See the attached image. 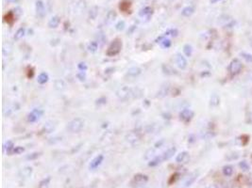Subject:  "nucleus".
Masks as SVG:
<instances>
[{
  "label": "nucleus",
  "instance_id": "1",
  "mask_svg": "<svg viewBox=\"0 0 252 188\" xmlns=\"http://www.w3.org/2000/svg\"><path fill=\"white\" fill-rule=\"evenodd\" d=\"M176 152V148H170V149H168L166 151H164L163 154H161V155H159V156H157V157H155L153 160H151L150 161V163L148 164V166L149 167H156V166H158L159 164H161V163H163L164 161H165V160H168V159H170L172 156L174 155V153Z\"/></svg>",
  "mask_w": 252,
  "mask_h": 188
},
{
  "label": "nucleus",
  "instance_id": "2",
  "mask_svg": "<svg viewBox=\"0 0 252 188\" xmlns=\"http://www.w3.org/2000/svg\"><path fill=\"white\" fill-rule=\"evenodd\" d=\"M121 49H122V41L120 39H115L114 41H112V43L109 46L106 54L109 56H113L119 54Z\"/></svg>",
  "mask_w": 252,
  "mask_h": 188
},
{
  "label": "nucleus",
  "instance_id": "3",
  "mask_svg": "<svg viewBox=\"0 0 252 188\" xmlns=\"http://www.w3.org/2000/svg\"><path fill=\"white\" fill-rule=\"evenodd\" d=\"M83 125H84V121L81 119L78 118V119H75L69 122L67 129L71 133H78L83 128Z\"/></svg>",
  "mask_w": 252,
  "mask_h": 188
},
{
  "label": "nucleus",
  "instance_id": "4",
  "mask_svg": "<svg viewBox=\"0 0 252 188\" xmlns=\"http://www.w3.org/2000/svg\"><path fill=\"white\" fill-rule=\"evenodd\" d=\"M242 67H243L242 62L238 58H234L231 61V63L228 67V70L231 74H237L242 70Z\"/></svg>",
  "mask_w": 252,
  "mask_h": 188
},
{
  "label": "nucleus",
  "instance_id": "5",
  "mask_svg": "<svg viewBox=\"0 0 252 188\" xmlns=\"http://www.w3.org/2000/svg\"><path fill=\"white\" fill-rule=\"evenodd\" d=\"M43 115V111L40 110V109H34L31 111L29 114H28V117H27V119L28 121L30 122H35L36 120H38Z\"/></svg>",
  "mask_w": 252,
  "mask_h": 188
},
{
  "label": "nucleus",
  "instance_id": "6",
  "mask_svg": "<svg viewBox=\"0 0 252 188\" xmlns=\"http://www.w3.org/2000/svg\"><path fill=\"white\" fill-rule=\"evenodd\" d=\"M103 160H104V156L102 155V154H99L98 156H97L96 158H93V160H92V162H91V164H90V169H92V170H94L96 168H97L100 165H101V163L103 162Z\"/></svg>",
  "mask_w": 252,
  "mask_h": 188
},
{
  "label": "nucleus",
  "instance_id": "7",
  "mask_svg": "<svg viewBox=\"0 0 252 188\" xmlns=\"http://www.w3.org/2000/svg\"><path fill=\"white\" fill-rule=\"evenodd\" d=\"M133 181L136 185H144L148 181V177L144 174H136L133 178Z\"/></svg>",
  "mask_w": 252,
  "mask_h": 188
},
{
  "label": "nucleus",
  "instance_id": "8",
  "mask_svg": "<svg viewBox=\"0 0 252 188\" xmlns=\"http://www.w3.org/2000/svg\"><path fill=\"white\" fill-rule=\"evenodd\" d=\"M36 12L37 15L41 18L45 16V7L42 0H37L36 1Z\"/></svg>",
  "mask_w": 252,
  "mask_h": 188
},
{
  "label": "nucleus",
  "instance_id": "9",
  "mask_svg": "<svg viewBox=\"0 0 252 188\" xmlns=\"http://www.w3.org/2000/svg\"><path fill=\"white\" fill-rule=\"evenodd\" d=\"M176 63H177V66L180 69V70H184L186 69L187 67V60L186 58L180 55V54H178L177 56H176Z\"/></svg>",
  "mask_w": 252,
  "mask_h": 188
},
{
  "label": "nucleus",
  "instance_id": "10",
  "mask_svg": "<svg viewBox=\"0 0 252 188\" xmlns=\"http://www.w3.org/2000/svg\"><path fill=\"white\" fill-rule=\"evenodd\" d=\"M197 177H198V172H193L190 176H189L186 180H185V181H184V183H183V186L184 187H189V186H191L196 181H197Z\"/></svg>",
  "mask_w": 252,
  "mask_h": 188
},
{
  "label": "nucleus",
  "instance_id": "11",
  "mask_svg": "<svg viewBox=\"0 0 252 188\" xmlns=\"http://www.w3.org/2000/svg\"><path fill=\"white\" fill-rule=\"evenodd\" d=\"M179 116H180V119H181L183 121H189V120H190V119L193 118L194 113H193V111L190 110V109H184V110L181 111V113H180Z\"/></svg>",
  "mask_w": 252,
  "mask_h": 188
},
{
  "label": "nucleus",
  "instance_id": "12",
  "mask_svg": "<svg viewBox=\"0 0 252 188\" xmlns=\"http://www.w3.org/2000/svg\"><path fill=\"white\" fill-rule=\"evenodd\" d=\"M189 160V153L187 151H182L180 153L178 154V156L176 157V161L177 163H186Z\"/></svg>",
  "mask_w": 252,
  "mask_h": 188
},
{
  "label": "nucleus",
  "instance_id": "13",
  "mask_svg": "<svg viewBox=\"0 0 252 188\" xmlns=\"http://www.w3.org/2000/svg\"><path fill=\"white\" fill-rule=\"evenodd\" d=\"M131 1H129V0H123L122 2H120V5H119V9L124 11V12H127L130 8H131Z\"/></svg>",
  "mask_w": 252,
  "mask_h": 188
},
{
  "label": "nucleus",
  "instance_id": "14",
  "mask_svg": "<svg viewBox=\"0 0 252 188\" xmlns=\"http://www.w3.org/2000/svg\"><path fill=\"white\" fill-rule=\"evenodd\" d=\"M59 18L58 16H54V17H52V18L49 20V22H48V26H49L50 28H55V27H57V26L59 25Z\"/></svg>",
  "mask_w": 252,
  "mask_h": 188
},
{
  "label": "nucleus",
  "instance_id": "15",
  "mask_svg": "<svg viewBox=\"0 0 252 188\" xmlns=\"http://www.w3.org/2000/svg\"><path fill=\"white\" fill-rule=\"evenodd\" d=\"M194 11H195V9L193 8V7H185L183 10H182V11H181V14L183 15V16H185V17H189V16H191L193 13H194Z\"/></svg>",
  "mask_w": 252,
  "mask_h": 188
},
{
  "label": "nucleus",
  "instance_id": "16",
  "mask_svg": "<svg viewBox=\"0 0 252 188\" xmlns=\"http://www.w3.org/2000/svg\"><path fill=\"white\" fill-rule=\"evenodd\" d=\"M222 172H223V174H224L226 177H231V176L233 174V168H232L231 166L227 165V166H225V167L223 168Z\"/></svg>",
  "mask_w": 252,
  "mask_h": 188
},
{
  "label": "nucleus",
  "instance_id": "17",
  "mask_svg": "<svg viewBox=\"0 0 252 188\" xmlns=\"http://www.w3.org/2000/svg\"><path fill=\"white\" fill-rule=\"evenodd\" d=\"M47 80H48V75H47V74H45V73H42V74L38 76V79H37L38 83L41 84V85L45 84V83L47 82Z\"/></svg>",
  "mask_w": 252,
  "mask_h": 188
},
{
  "label": "nucleus",
  "instance_id": "18",
  "mask_svg": "<svg viewBox=\"0 0 252 188\" xmlns=\"http://www.w3.org/2000/svg\"><path fill=\"white\" fill-rule=\"evenodd\" d=\"M24 35H25V28L21 27V28H19L16 31V33L14 35V40L15 41H19V40H21L24 37Z\"/></svg>",
  "mask_w": 252,
  "mask_h": 188
},
{
  "label": "nucleus",
  "instance_id": "19",
  "mask_svg": "<svg viewBox=\"0 0 252 188\" xmlns=\"http://www.w3.org/2000/svg\"><path fill=\"white\" fill-rule=\"evenodd\" d=\"M183 52L185 54L186 56H191L192 53H193V48L190 44H185L183 47Z\"/></svg>",
  "mask_w": 252,
  "mask_h": 188
},
{
  "label": "nucleus",
  "instance_id": "20",
  "mask_svg": "<svg viewBox=\"0 0 252 188\" xmlns=\"http://www.w3.org/2000/svg\"><path fill=\"white\" fill-rule=\"evenodd\" d=\"M151 13H152V9L150 7H145L143 10H141L140 16H142V17H144V16H150Z\"/></svg>",
  "mask_w": 252,
  "mask_h": 188
},
{
  "label": "nucleus",
  "instance_id": "21",
  "mask_svg": "<svg viewBox=\"0 0 252 188\" xmlns=\"http://www.w3.org/2000/svg\"><path fill=\"white\" fill-rule=\"evenodd\" d=\"M4 18H5V21H6L8 24H12V23L14 22V19H15V17H14V15H13L12 12L7 13L6 16H5Z\"/></svg>",
  "mask_w": 252,
  "mask_h": 188
},
{
  "label": "nucleus",
  "instance_id": "22",
  "mask_svg": "<svg viewBox=\"0 0 252 188\" xmlns=\"http://www.w3.org/2000/svg\"><path fill=\"white\" fill-rule=\"evenodd\" d=\"M115 17H116V13L114 12V11H111L109 13H108V15H107V19H106V22L108 23V24H111L114 19H115Z\"/></svg>",
  "mask_w": 252,
  "mask_h": 188
},
{
  "label": "nucleus",
  "instance_id": "23",
  "mask_svg": "<svg viewBox=\"0 0 252 188\" xmlns=\"http://www.w3.org/2000/svg\"><path fill=\"white\" fill-rule=\"evenodd\" d=\"M241 56L246 62H252V55L251 54L246 53V52H243V53H241Z\"/></svg>",
  "mask_w": 252,
  "mask_h": 188
},
{
  "label": "nucleus",
  "instance_id": "24",
  "mask_svg": "<svg viewBox=\"0 0 252 188\" xmlns=\"http://www.w3.org/2000/svg\"><path fill=\"white\" fill-rule=\"evenodd\" d=\"M21 172H22V174H23L24 177H29L31 175V172H32V168L27 167V168H23V170Z\"/></svg>",
  "mask_w": 252,
  "mask_h": 188
},
{
  "label": "nucleus",
  "instance_id": "25",
  "mask_svg": "<svg viewBox=\"0 0 252 188\" xmlns=\"http://www.w3.org/2000/svg\"><path fill=\"white\" fill-rule=\"evenodd\" d=\"M239 167L241 168V169H242L243 171H247V170L249 169V164H248L246 161H242V162H240Z\"/></svg>",
  "mask_w": 252,
  "mask_h": 188
},
{
  "label": "nucleus",
  "instance_id": "26",
  "mask_svg": "<svg viewBox=\"0 0 252 188\" xmlns=\"http://www.w3.org/2000/svg\"><path fill=\"white\" fill-rule=\"evenodd\" d=\"M140 73H141V70L139 68H131V70H129V74L130 75L135 76V75H138Z\"/></svg>",
  "mask_w": 252,
  "mask_h": 188
},
{
  "label": "nucleus",
  "instance_id": "27",
  "mask_svg": "<svg viewBox=\"0 0 252 188\" xmlns=\"http://www.w3.org/2000/svg\"><path fill=\"white\" fill-rule=\"evenodd\" d=\"M211 104L212 105H217L219 104V97L216 95V94H213L212 99H211Z\"/></svg>",
  "mask_w": 252,
  "mask_h": 188
},
{
  "label": "nucleus",
  "instance_id": "28",
  "mask_svg": "<svg viewBox=\"0 0 252 188\" xmlns=\"http://www.w3.org/2000/svg\"><path fill=\"white\" fill-rule=\"evenodd\" d=\"M97 49V43L96 42H93V43H90V45H89V50H90L91 52H96Z\"/></svg>",
  "mask_w": 252,
  "mask_h": 188
},
{
  "label": "nucleus",
  "instance_id": "29",
  "mask_svg": "<svg viewBox=\"0 0 252 188\" xmlns=\"http://www.w3.org/2000/svg\"><path fill=\"white\" fill-rule=\"evenodd\" d=\"M161 45L163 48H168L170 45H171V42L169 40H164L163 42H161Z\"/></svg>",
  "mask_w": 252,
  "mask_h": 188
},
{
  "label": "nucleus",
  "instance_id": "30",
  "mask_svg": "<svg viewBox=\"0 0 252 188\" xmlns=\"http://www.w3.org/2000/svg\"><path fill=\"white\" fill-rule=\"evenodd\" d=\"M125 27V23L124 21H120L117 25H116V29L117 30H123Z\"/></svg>",
  "mask_w": 252,
  "mask_h": 188
},
{
  "label": "nucleus",
  "instance_id": "31",
  "mask_svg": "<svg viewBox=\"0 0 252 188\" xmlns=\"http://www.w3.org/2000/svg\"><path fill=\"white\" fill-rule=\"evenodd\" d=\"M24 151V148H22V147H16L15 149H13V150H12V152L13 153H16V154H20L21 152H23Z\"/></svg>",
  "mask_w": 252,
  "mask_h": 188
},
{
  "label": "nucleus",
  "instance_id": "32",
  "mask_svg": "<svg viewBox=\"0 0 252 188\" xmlns=\"http://www.w3.org/2000/svg\"><path fill=\"white\" fill-rule=\"evenodd\" d=\"M78 68L80 69V70H86L87 69V66H86V64L85 63H80L79 65H78Z\"/></svg>",
  "mask_w": 252,
  "mask_h": 188
},
{
  "label": "nucleus",
  "instance_id": "33",
  "mask_svg": "<svg viewBox=\"0 0 252 188\" xmlns=\"http://www.w3.org/2000/svg\"><path fill=\"white\" fill-rule=\"evenodd\" d=\"M206 188H219V187H218L217 184H211V185H209V186L206 187Z\"/></svg>",
  "mask_w": 252,
  "mask_h": 188
},
{
  "label": "nucleus",
  "instance_id": "34",
  "mask_svg": "<svg viewBox=\"0 0 252 188\" xmlns=\"http://www.w3.org/2000/svg\"><path fill=\"white\" fill-rule=\"evenodd\" d=\"M8 1H9V2H15L16 0H8Z\"/></svg>",
  "mask_w": 252,
  "mask_h": 188
},
{
  "label": "nucleus",
  "instance_id": "35",
  "mask_svg": "<svg viewBox=\"0 0 252 188\" xmlns=\"http://www.w3.org/2000/svg\"><path fill=\"white\" fill-rule=\"evenodd\" d=\"M250 46H251V47H252V40H251V41H250Z\"/></svg>",
  "mask_w": 252,
  "mask_h": 188
}]
</instances>
